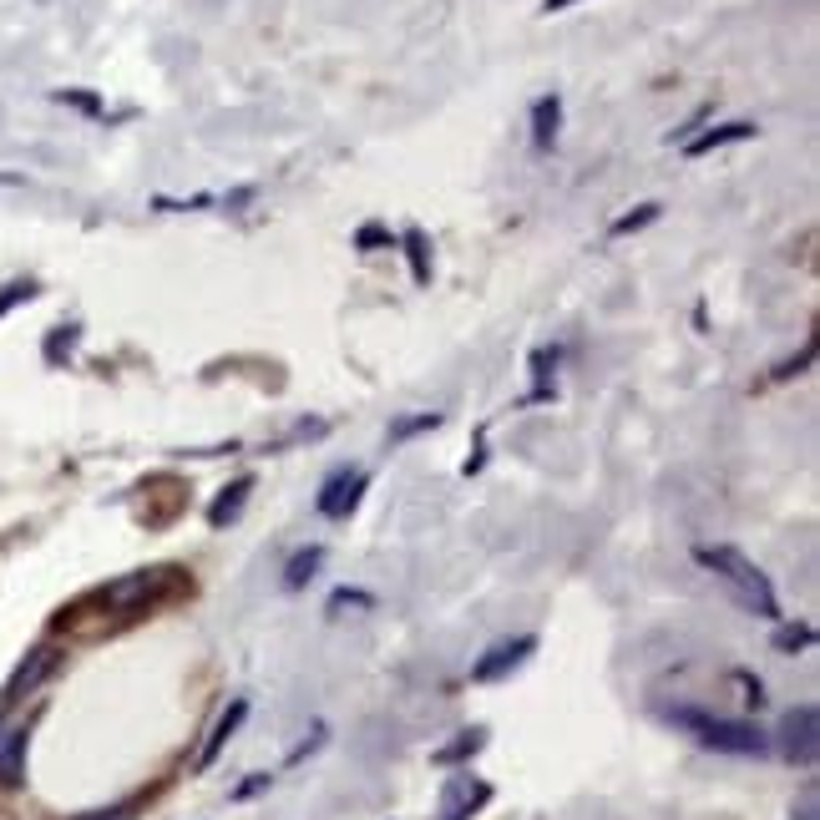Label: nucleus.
<instances>
[{
    "mask_svg": "<svg viewBox=\"0 0 820 820\" xmlns=\"http://www.w3.org/2000/svg\"><path fill=\"white\" fill-rule=\"evenodd\" d=\"M699 562L714 572L719 583H729L734 598H740L745 608H755L760 618H780V598H775L770 578H765V572H760L740 547H699Z\"/></svg>",
    "mask_w": 820,
    "mask_h": 820,
    "instance_id": "f257e3e1",
    "label": "nucleus"
},
{
    "mask_svg": "<svg viewBox=\"0 0 820 820\" xmlns=\"http://www.w3.org/2000/svg\"><path fill=\"white\" fill-rule=\"evenodd\" d=\"M669 719L684 724V729H694L699 745H709V750H719V755H755V760L770 755V734H765L760 724H750V719H714V714L689 709V704L669 709Z\"/></svg>",
    "mask_w": 820,
    "mask_h": 820,
    "instance_id": "f03ea898",
    "label": "nucleus"
},
{
    "mask_svg": "<svg viewBox=\"0 0 820 820\" xmlns=\"http://www.w3.org/2000/svg\"><path fill=\"white\" fill-rule=\"evenodd\" d=\"M183 588H193V583L183 578V567H142V572H132V578H117L112 588H102L97 598H102L112 613L137 618V613H147V608H157V603L178 598Z\"/></svg>",
    "mask_w": 820,
    "mask_h": 820,
    "instance_id": "7ed1b4c3",
    "label": "nucleus"
},
{
    "mask_svg": "<svg viewBox=\"0 0 820 820\" xmlns=\"http://www.w3.org/2000/svg\"><path fill=\"white\" fill-rule=\"evenodd\" d=\"M775 750L790 760V765H815V755H820V714H815V704H795V709H785V719H780V729H775Z\"/></svg>",
    "mask_w": 820,
    "mask_h": 820,
    "instance_id": "20e7f679",
    "label": "nucleus"
},
{
    "mask_svg": "<svg viewBox=\"0 0 820 820\" xmlns=\"http://www.w3.org/2000/svg\"><path fill=\"white\" fill-rule=\"evenodd\" d=\"M486 800H491V785H486L481 775H471V770H456V775H446V785H441L436 815H441V820H471Z\"/></svg>",
    "mask_w": 820,
    "mask_h": 820,
    "instance_id": "39448f33",
    "label": "nucleus"
},
{
    "mask_svg": "<svg viewBox=\"0 0 820 820\" xmlns=\"http://www.w3.org/2000/svg\"><path fill=\"white\" fill-rule=\"evenodd\" d=\"M537 653V638L532 633H522V638H507V643H497V648H486L481 659L471 664V679L476 684H497V679H507V674H517L527 659Z\"/></svg>",
    "mask_w": 820,
    "mask_h": 820,
    "instance_id": "423d86ee",
    "label": "nucleus"
},
{
    "mask_svg": "<svg viewBox=\"0 0 820 820\" xmlns=\"http://www.w3.org/2000/svg\"><path fill=\"white\" fill-rule=\"evenodd\" d=\"M370 486V476L365 471H350V466H340L330 481L319 486V497H314V507H319V517H330V522H345L355 507H360V491Z\"/></svg>",
    "mask_w": 820,
    "mask_h": 820,
    "instance_id": "0eeeda50",
    "label": "nucleus"
},
{
    "mask_svg": "<svg viewBox=\"0 0 820 820\" xmlns=\"http://www.w3.org/2000/svg\"><path fill=\"white\" fill-rule=\"evenodd\" d=\"M56 664H61V653H56L51 643H41V648H31V653H26V659H21V669L11 674V684H6V694H0V699H6V704H16V699H26V694H31V689H36V684H41V679H46V674H51Z\"/></svg>",
    "mask_w": 820,
    "mask_h": 820,
    "instance_id": "6e6552de",
    "label": "nucleus"
},
{
    "mask_svg": "<svg viewBox=\"0 0 820 820\" xmlns=\"http://www.w3.org/2000/svg\"><path fill=\"white\" fill-rule=\"evenodd\" d=\"M243 719H249V699H233V704L218 714V724H213V734H208V745H203V755H198V775L218 765V755L228 750V740L238 734V724H243Z\"/></svg>",
    "mask_w": 820,
    "mask_h": 820,
    "instance_id": "1a4fd4ad",
    "label": "nucleus"
},
{
    "mask_svg": "<svg viewBox=\"0 0 820 820\" xmlns=\"http://www.w3.org/2000/svg\"><path fill=\"white\" fill-rule=\"evenodd\" d=\"M249 491H254V476H238V481H228L218 497H213V507H208V527L213 532H223V527H233L238 517H243V507H249Z\"/></svg>",
    "mask_w": 820,
    "mask_h": 820,
    "instance_id": "9d476101",
    "label": "nucleus"
},
{
    "mask_svg": "<svg viewBox=\"0 0 820 820\" xmlns=\"http://www.w3.org/2000/svg\"><path fill=\"white\" fill-rule=\"evenodd\" d=\"M26 750H31V729L26 724L0 740V785H6V790H21V780H26Z\"/></svg>",
    "mask_w": 820,
    "mask_h": 820,
    "instance_id": "9b49d317",
    "label": "nucleus"
},
{
    "mask_svg": "<svg viewBox=\"0 0 820 820\" xmlns=\"http://www.w3.org/2000/svg\"><path fill=\"white\" fill-rule=\"evenodd\" d=\"M557 132H562V97L547 92L532 102V147L537 152H552L557 147Z\"/></svg>",
    "mask_w": 820,
    "mask_h": 820,
    "instance_id": "f8f14e48",
    "label": "nucleus"
},
{
    "mask_svg": "<svg viewBox=\"0 0 820 820\" xmlns=\"http://www.w3.org/2000/svg\"><path fill=\"white\" fill-rule=\"evenodd\" d=\"M755 137V122H724V127H709V132H694L684 137V152L689 157H709L714 147H729V142H750Z\"/></svg>",
    "mask_w": 820,
    "mask_h": 820,
    "instance_id": "ddd939ff",
    "label": "nucleus"
},
{
    "mask_svg": "<svg viewBox=\"0 0 820 820\" xmlns=\"http://www.w3.org/2000/svg\"><path fill=\"white\" fill-rule=\"evenodd\" d=\"M481 750H486V729L476 724V729H461L456 740H451V745H441L431 760H436V765H446V770H456V765H466V760H471V755H481Z\"/></svg>",
    "mask_w": 820,
    "mask_h": 820,
    "instance_id": "4468645a",
    "label": "nucleus"
},
{
    "mask_svg": "<svg viewBox=\"0 0 820 820\" xmlns=\"http://www.w3.org/2000/svg\"><path fill=\"white\" fill-rule=\"evenodd\" d=\"M400 249H405V259H410V279L426 289V284H431V238H426L421 228H405V233H400Z\"/></svg>",
    "mask_w": 820,
    "mask_h": 820,
    "instance_id": "2eb2a0df",
    "label": "nucleus"
},
{
    "mask_svg": "<svg viewBox=\"0 0 820 820\" xmlns=\"http://www.w3.org/2000/svg\"><path fill=\"white\" fill-rule=\"evenodd\" d=\"M319 562H324V547H299V552L289 557V567H284V588H289V593L309 588V578L319 572Z\"/></svg>",
    "mask_w": 820,
    "mask_h": 820,
    "instance_id": "dca6fc26",
    "label": "nucleus"
},
{
    "mask_svg": "<svg viewBox=\"0 0 820 820\" xmlns=\"http://www.w3.org/2000/svg\"><path fill=\"white\" fill-rule=\"evenodd\" d=\"M76 340H81V324H56V330L46 335V345H41V350H46V360H51V365H61V360L76 350Z\"/></svg>",
    "mask_w": 820,
    "mask_h": 820,
    "instance_id": "f3484780",
    "label": "nucleus"
},
{
    "mask_svg": "<svg viewBox=\"0 0 820 820\" xmlns=\"http://www.w3.org/2000/svg\"><path fill=\"white\" fill-rule=\"evenodd\" d=\"M815 643V628L810 623H780L775 628V653H800Z\"/></svg>",
    "mask_w": 820,
    "mask_h": 820,
    "instance_id": "a211bd4d",
    "label": "nucleus"
},
{
    "mask_svg": "<svg viewBox=\"0 0 820 820\" xmlns=\"http://www.w3.org/2000/svg\"><path fill=\"white\" fill-rule=\"evenodd\" d=\"M659 203H643V208H633V213H623V218H613V238H628V233H638V228H648V223H659Z\"/></svg>",
    "mask_w": 820,
    "mask_h": 820,
    "instance_id": "6ab92c4d",
    "label": "nucleus"
},
{
    "mask_svg": "<svg viewBox=\"0 0 820 820\" xmlns=\"http://www.w3.org/2000/svg\"><path fill=\"white\" fill-rule=\"evenodd\" d=\"M436 426H441L436 410H421V416H405V421H395V426H390V446H400V441H410V436H421V431H436Z\"/></svg>",
    "mask_w": 820,
    "mask_h": 820,
    "instance_id": "aec40b11",
    "label": "nucleus"
},
{
    "mask_svg": "<svg viewBox=\"0 0 820 820\" xmlns=\"http://www.w3.org/2000/svg\"><path fill=\"white\" fill-rule=\"evenodd\" d=\"M41 294V284L36 279H16V284H6V289H0V319H6L16 304H31Z\"/></svg>",
    "mask_w": 820,
    "mask_h": 820,
    "instance_id": "412c9836",
    "label": "nucleus"
},
{
    "mask_svg": "<svg viewBox=\"0 0 820 820\" xmlns=\"http://www.w3.org/2000/svg\"><path fill=\"white\" fill-rule=\"evenodd\" d=\"M345 608H375V598L360 593V588H335L330 593V613H345Z\"/></svg>",
    "mask_w": 820,
    "mask_h": 820,
    "instance_id": "4be33fe9",
    "label": "nucleus"
},
{
    "mask_svg": "<svg viewBox=\"0 0 820 820\" xmlns=\"http://www.w3.org/2000/svg\"><path fill=\"white\" fill-rule=\"evenodd\" d=\"M56 102L87 112V117H102V97H97V92H56Z\"/></svg>",
    "mask_w": 820,
    "mask_h": 820,
    "instance_id": "5701e85b",
    "label": "nucleus"
},
{
    "mask_svg": "<svg viewBox=\"0 0 820 820\" xmlns=\"http://www.w3.org/2000/svg\"><path fill=\"white\" fill-rule=\"evenodd\" d=\"M390 243H395V238H390L380 223H365V228L355 233V249H390Z\"/></svg>",
    "mask_w": 820,
    "mask_h": 820,
    "instance_id": "b1692460",
    "label": "nucleus"
},
{
    "mask_svg": "<svg viewBox=\"0 0 820 820\" xmlns=\"http://www.w3.org/2000/svg\"><path fill=\"white\" fill-rule=\"evenodd\" d=\"M269 785H274V775H269V770H259V775H249V780H243V785L233 790V800H254V795H264Z\"/></svg>",
    "mask_w": 820,
    "mask_h": 820,
    "instance_id": "393cba45",
    "label": "nucleus"
},
{
    "mask_svg": "<svg viewBox=\"0 0 820 820\" xmlns=\"http://www.w3.org/2000/svg\"><path fill=\"white\" fill-rule=\"evenodd\" d=\"M324 734H330V729H324V724H314V729H309V740H304V745H299V750L289 755V765H299V760H309V755H314V750L324 745Z\"/></svg>",
    "mask_w": 820,
    "mask_h": 820,
    "instance_id": "a878e982",
    "label": "nucleus"
},
{
    "mask_svg": "<svg viewBox=\"0 0 820 820\" xmlns=\"http://www.w3.org/2000/svg\"><path fill=\"white\" fill-rule=\"evenodd\" d=\"M815 810H820V795H815V785H805V790H800V805H795L790 815H795V820H815Z\"/></svg>",
    "mask_w": 820,
    "mask_h": 820,
    "instance_id": "bb28decb",
    "label": "nucleus"
},
{
    "mask_svg": "<svg viewBox=\"0 0 820 820\" xmlns=\"http://www.w3.org/2000/svg\"><path fill=\"white\" fill-rule=\"evenodd\" d=\"M810 360H815V350H810V345H805V350H800V355H795V360H785V365H780V370H775V380H790V375H800V370H805V365H810Z\"/></svg>",
    "mask_w": 820,
    "mask_h": 820,
    "instance_id": "cd10ccee",
    "label": "nucleus"
},
{
    "mask_svg": "<svg viewBox=\"0 0 820 820\" xmlns=\"http://www.w3.org/2000/svg\"><path fill=\"white\" fill-rule=\"evenodd\" d=\"M567 6H578V0H542V11L552 16V11H567Z\"/></svg>",
    "mask_w": 820,
    "mask_h": 820,
    "instance_id": "c85d7f7f",
    "label": "nucleus"
},
{
    "mask_svg": "<svg viewBox=\"0 0 820 820\" xmlns=\"http://www.w3.org/2000/svg\"><path fill=\"white\" fill-rule=\"evenodd\" d=\"M0 740H6V734H0Z\"/></svg>",
    "mask_w": 820,
    "mask_h": 820,
    "instance_id": "c756f323",
    "label": "nucleus"
}]
</instances>
